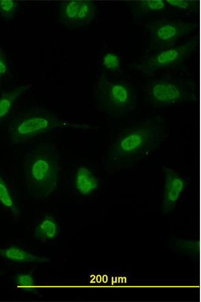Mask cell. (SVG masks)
I'll return each mask as SVG.
<instances>
[{"instance_id": "1", "label": "cell", "mask_w": 201, "mask_h": 302, "mask_svg": "<svg viewBox=\"0 0 201 302\" xmlns=\"http://www.w3.org/2000/svg\"><path fill=\"white\" fill-rule=\"evenodd\" d=\"M165 119L145 118L122 130L109 147L104 169L115 171L133 167L156 151L168 136Z\"/></svg>"}, {"instance_id": "2", "label": "cell", "mask_w": 201, "mask_h": 302, "mask_svg": "<svg viewBox=\"0 0 201 302\" xmlns=\"http://www.w3.org/2000/svg\"><path fill=\"white\" fill-rule=\"evenodd\" d=\"M59 162L58 150L51 142L39 143L26 150L23 158L25 192L35 199L53 192L58 185Z\"/></svg>"}, {"instance_id": "3", "label": "cell", "mask_w": 201, "mask_h": 302, "mask_svg": "<svg viewBox=\"0 0 201 302\" xmlns=\"http://www.w3.org/2000/svg\"><path fill=\"white\" fill-rule=\"evenodd\" d=\"M62 128L90 127L65 120L43 107L31 106L14 114L9 124V132L12 143L23 145L38 135Z\"/></svg>"}, {"instance_id": "4", "label": "cell", "mask_w": 201, "mask_h": 302, "mask_svg": "<svg viewBox=\"0 0 201 302\" xmlns=\"http://www.w3.org/2000/svg\"><path fill=\"white\" fill-rule=\"evenodd\" d=\"M94 99L97 109L113 119L133 112L137 106L136 93L130 83L111 80L104 74L96 82Z\"/></svg>"}, {"instance_id": "5", "label": "cell", "mask_w": 201, "mask_h": 302, "mask_svg": "<svg viewBox=\"0 0 201 302\" xmlns=\"http://www.w3.org/2000/svg\"><path fill=\"white\" fill-rule=\"evenodd\" d=\"M146 97L155 107L196 102L198 90L192 79L166 74L150 80L142 87Z\"/></svg>"}, {"instance_id": "6", "label": "cell", "mask_w": 201, "mask_h": 302, "mask_svg": "<svg viewBox=\"0 0 201 302\" xmlns=\"http://www.w3.org/2000/svg\"><path fill=\"white\" fill-rule=\"evenodd\" d=\"M197 45L195 36L169 47L146 52L134 61L132 67L143 74L152 77L159 70L182 63L195 51Z\"/></svg>"}, {"instance_id": "7", "label": "cell", "mask_w": 201, "mask_h": 302, "mask_svg": "<svg viewBox=\"0 0 201 302\" xmlns=\"http://www.w3.org/2000/svg\"><path fill=\"white\" fill-rule=\"evenodd\" d=\"M147 30L151 42L146 52L173 46L183 37L194 31L198 27L196 22L156 19L143 25Z\"/></svg>"}, {"instance_id": "8", "label": "cell", "mask_w": 201, "mask_h": 302, "mask_svg": "<svg viewBox=\"0 0 201 302\" xmlns=\"http://www.w3.org/2000/svg\"><path fill=\"white\" fill-rule=\"evenodd\" d=\"M164 175L162 194L163 212L169 213L180 200L187 185V181L176 169L168 165H162Z\"/></svg>"}, {"instance_id": "9", "label": "cell", "mask_w": 201, "mask_h": 302, "mask_svg": "<svg viewBox=\"0 0 201 302\" xmlns=\"http://www.w3.org/2000/svg\"><path fill=\"white\" fill-rule=\"evenodd\" d=\"M132 281V276L128 273L120 272L116 269L104 270L94 268L88 272V281L96 286H124Z\"/></svg>"}, {"instance_id": "10", "label": "cell", "mask_w": 201, "mask_h": 302, "mask_svg": "<svg viewBox=\"0 0 201 302\" xmlns=\"http://www.w3.org/2000/svg\"><path fill=\"white\" fill-rule=\"evenodd\" d=\"M75 186L81 195H88L97 189L99 181L90 169L86 167H80L76 171Z\"/></svg>"}, {"instance_id": "11", "label": "cell", "mask_w": 201, "mask_h": 302, "mask_svg": "<svg viewBox=\"0 0 201 302\" xmlns=\"http://www.w3.org/2000/svg\"><path fill=\"white\" fill-rule=\"evenodd\" d=\"M83 0H69L61 2L59 5V23L76 28L79 11Z\"/></svg>"}, {"instance_id": "12", "label": "cell", "mask_w": 201, "mask_h": 302, "mask_svg": "<svg viewBox=\"0 0 201 302\" xmlns=\"http://www.w3.org/2000/svg\"><path fill=\"white\" fill-rule=\"evenodd\" d=\"M0 256L17 263L48 262L50 259L32 254L15 246L0 248Z\"/></svg>"}, {"instance_id": "13", "label": "cell", "mask_w": 201, "mask_h": 302, "mask_svg": "<svg viewBox=\"0 0 201 302\" xmlns=\"http://www.w3.org/2000/svg\"><path fill=\"white\" fill-rule=\"evenodd\" d=\"M60 232L57 220L51 215L45 216L34 229L35 238L40 242L48 243L54 240Z\"/></svg>"}, {"instance_id": "14", "label": "cell", "mask_w": 201, "mask_h": 302, "mask_svg": "<svg viewBox=\"0 0 201 302\" xmlns=\"http://www.w3.org/2000/svg\"><path fill=\"white\" fill-rule=\"evenodd\" d=\"M133 12L143 15L160 12L169 9L165 0H141L129 1Z\"/></svg>"}, {"instance_id": "15", "label": "cell", "mask_w": 201, "mask_h": 302, "mask_svg": "<svg viewBox=\"0 0 201 302\" xmlns=\"http://www.w3.org/2000/svg\"><path fill=\"white\" fill-rule=\"evenodd\" d=\"M31 85H26L18 87L4 94L0 98V122L9 114L17 98Z\"/></svg>"}, {"instance_id": "16", "label": "cell", "mask_w": 201, "mask_h": 302, "mask_svg": "<svg viewBox=\"0 0 201 302\" xmlns=\"http://www.w3.org/2000/svg\"><path fill=\"white\" fill-rule=\"evenodd\" d=\"M100 63L108 72L116 76L123 73L122 64L121 57L116 53L106 51L100 56Z\"/></svg>"}, {"instance_id": "17", "label": "cell", "mask_w": 201, "mask_h": 302, "mask_svg": "<svg viewBox=\"0 0 201 302\" xmlns=\"http://www.w3.org/2000/svg\"><path fill=\"white\" fill-rule=\"evenodd\" d=\"M0 203L12 213L20 214V210L16 205L10 190L3 179L0 177Z\"/></svg>"}, {"instance_id": "18", "label": "cell", "mask_w": 201, "mask_h": 302, "mask_svg": "<svg viewBox=\"0 0 201 302\" xmlns=\"http://www.w3.org/2000/svg\"><path fill=\"white\" fill-rule=\"evenodd\" d=\"M169 8L178 11L196 14L199 9V2L196 0H165Z\"/></svg>"}, {"instance_id": "19", "label": "cell", "mask_w": 201, "mask_h": 302, "mask_svg": "<svg viewBox=\"0 0 201 302\" xmlns=\"http://www.w3.org/2000/svg\"><path fill=\"white\" fill-rule=\"evenodd\" d=\"M14 283L16 287L23 291L34 293H37L34 279L31 274H19L15 277Z\"/></svg>"}, {"instance_id": "20", "label": "cell", "mask_w": 201, "mask_h": 302, "mask_svg": "<svg viewBox=\"0 0 201 302\" xmlns=\"http://www.w3.org/2000/svg\"><path fill=\"white\" fill-rule=\"evenodd\" d=\"M20 7V3L14 0H0V14L6 19H13Z\"/></svg>"}, {"instance_id": "21", "label": "cell", "mask_w": 201, "mask_h": 302, "mask_svg": "<svg viewBox=\"0 0 201 302\" xmlns=\"http://www.w3.org/2000/svg\"><path fill=\"white\" fill-rule=\"evenodd\" d=\"M8 71V64L5 54L0 47V78L4 77Z\"/></svg>"}]
</instances>
